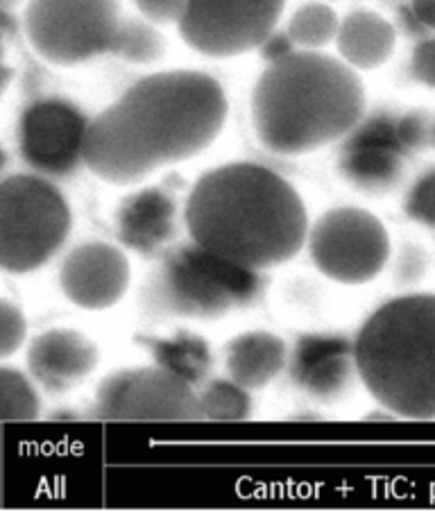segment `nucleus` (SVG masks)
Listing matches in <instances>:
<instances>
[{
	"instance_id": "4be33fe9",
	"label": "nucleus",
	"mask_w": 435,
	"mask_h": 512,
	"mask_svg": "<svg viewBox=\"0 0 435 512\" xmlns=\"http://www.w3.org/2000/svg\"><path fill=\"white\" fill-rule=\"evenodd\" d=\"M164 50L166 41L155 28V23L136 19V16H123L114 39L112 55L130 64H155L164 57Z\"/></svg>"
},
{
	"instance_id": "39448f33",
	"label": "nucleus",
	"mask_w": 435,
	"mask_h": 512,
	"mask_svg": "<svg viewBox=\"0 0 435 512\" xmlns=\"http://www.w3.org/2000/svg\"><path fill=\"white\" fill-rule=\"evenodd\" d=\"M261 272L189 245L168 252L143 288L148 313L164 318L211 320L234 309H245L263 293Z\"/></svg>"
},
{
	"instance_id": "20e7f679",
	"label": "nucleus",
	"mask_w": 435,
	"mask_h": 512,
	"mask_svg": "<svg viewBox=\"0 0 435 512\" xmlns=\"http://www.w3.org/2000/svg\"><path fill=\"white\" fill-rule=\"evenodd\" d=\"M358 381L392 417L435 420V295L381 304L354 338Z\"/></svg>"
},
{
	"instance_id": "7c9ffc66",
	"label": "nucleus",
	"mask_w": 435,
	"mask_h": 512,
	"mask_svg": "<svg viewBox=\"0 0 435 512\" xmlns=\"http://www.w3.org/2000/svg\"><path fill=\"white\" fill-rule=\"evenodd\" d=\"M23 3V0H0V10L5 12H14L16 7H19Z\"/></svg>"
},
{
	"instance_id": "4468645a",
	"label": "nucleus",
	"mask_w": 435,
	"mask_h": 512,
	"mask_svg": "<svg viewBox=\"0 0 435 512\" xmlns=\"http://www.w3.org/2000/svg\"><path fill=\"white\" fill-rule=\"evenodd\" d=\"M290 381L318 401L345 397L358 381L354 340L336 334H313L297 340L288 352Z\"/></svg>"
},
{
	"instance_id": "6e6552de",
	"label": "nucleus",
	"mask_w": 435,
	"mask_h": 512,
	"mask_svg": "<svg viewBox=\"0 0 435 512\" xmlns=\"http://www.w3.org/2000/svg\"><path fill=\"white\" fill-rule=\"evenodd\" d=\"M433 145V121L424 112H381L361 118L345 136L340 175L358 191L388 193L404 175L406 159Z\"/></svg>"
},
{
	"instance_id": "f257e3e1",
	"label": "nucleus",
	"mask_w": 435,
	"mask_h": 512,
	"mask_svg": "<svg viewBox=\"0 0 435 512\" xmlns=\"http://www.w3.org/2000/svg\"><path fill=\"white\" fill-rule=\"evenodd\" d=\"M225 121V91L211 75H150L91 118L84 136V166L109 184L143 182L155 170L207 150Z\"/></svg>"
},
{
	"instance_id": "2f4dec72",
	"label": "nucleus",
	"mask_w": 435,
	"mask_h": 512,
	"mask_svg": "<svg viewBox=\"0 0 435 512\" xmlns=\"http://www.w3.org/2000/svg\"><path fill=\"white\" fill-rule=\"evenodd\" d=\"M5 170H7V155H5V150L0 148V179H3Z\"/></svg>"
},
{
	"instance_id": "a878e982",
	"label": "nucleus",
	"mask_w": 435,
	"mask_h": 512,
	"mask_svg": "<svg viewBox=\"0 0 435 512\" xmlns=\"http://www.w3.org/2000/svg\"><path fill=\"white\" fill-rule=\"evenodd\" d=\"M429 270V256L420 245H404L395 261V284L402 288H413L424 279Z\"/></svg>"
},
{
	"instance_id": "412c9836",
	"label": "nucleus",
	"mask_w": 435,
	"mask_h": 512,
	"mask_svg": "<svg viewBox=\"0 0 435 512\" xmlns=\"http://www.w3.org/2000/svg\"><path fill=\"white\" fill-rule=\"evenodd\" d=\"M338 28L340 19L329 5L309 3L290 16L286 37L300 50H320L336 41Z\"/></svg>"
},
{
	"instance_id": "b1692460",
	"label": "nucleus",
	"mask_w": 435,
	"mask_h": 512,
	"mask_svg": "<svg viewBox=\"0 0 435 512\" xmlns=\"http://www.w3.org/2000/svg\"><path fill=\"white\" fill-rule=\"evenodd\" d=\"M406 216L424 227H435V168L413 182L404 200Z\"/></svg>"
},
{
	"instance_id": "c756f323",
	"label": "nucleus",
	"mask_w": 435,
	"mask_h": 512,
	"mask_svg": "<svg viewBox=\"0 0 435 512\" xmlns=\"http://www.w3.org/2000/svg\"><path fill=\"white\" fill-rule=\"evenodd\" d=\"M408 12L415 16V21L424 30L435 32V0H411L408 3Z\"/></svg>"
},
{
	"instance_id": "393cba45",
	"label": "nucleus",
	"mask_w": 435,
	"mask_h": 512,
	"mask_svg": "<svg viewBox=\"0 0 435 512\" xmlns=\"http://www.w3.org/2000/svg\"><path fill=\"white\" fill-rule=\"evenodd\" d=\"M28 338V320L19 304L0 297V361L14 356Z\"/></svg>"
},
{
	"instance_id": "f8f14e48",
	"label": "nucleus",
	"mask_w": 435,
	"mask_h": 512,
	"mask_svg": "<svg viewBox=\"0 0 435 512\" xmlns=\"http://www.w3.org/2000/svg\"><path fill=\"white\" fill-rule=\"evenodd\" d=\"M89 118L62 98H41L19 118V150L25 164L44 177H66L84 164Z\"/></svg>"
},
{
	"instance_id": "dca6fc26",
	"label": "nucleus",
	"mask_w": 435,
	"mask_h": 512,
	"mask_svg": "<svg viewBox=\"0 0 435 512\" xmlns=\"http://www.w3.org/2000/svg\"><path fill=\"white\" fill-rule=\"evenodd\" d=\"M118 236L139 254H157L177 236V202L161 189H143L118 209Z\"/></svg>"
},
{
	"instance_id": "6ab92c4d",
	"label": "nucleus",
	"mask_w": 435,
	"mask_h": 512,
	"mask_svg": "<svg viewBox=\"0 0 435 512\" xmlns=\"http://www.w3.org/2000/svg\"><path fill=\"white\" fill-rule=\"evenodd\" d=\"M150 352L155 356V365L173 372L175 377L184 379L191 386H202L211 372V349L207 340L200 336L182 331L164 340H155L150 345Z\"/></svg>"
},
{
	"instance_id": "cd10ccee",
	"label": "nucleus",
	"mask_w": 435,
	"mask_h": 512,
	"mask_svg": "<svg viewBox=\"0 0 435 512\" xmlns=\"http://www.w3.org/2000/svg\"><path fill=\"white\" fill-rule=\"evenodd\" d=\"M145 21L155 25H177L182 19L186 0H136Z\"/></svg>"
},
{
	"instance_id": "f3484780",
	"label": "nucleus",
	"mask_w": 435,
	"mask_h": 512,
	"mask_svg": "<svg viewBox=\"0 0 435 512\" xmlns=\"http://www.w3.org/2000/svg\"><path fill=\"white\" fill-rule=\"evenodd\" d=\"M340 59L354 71H372L395 53L397 30L388 19L370 10H356L340 21L336 34Z\"/></svg>"
},
{
	"instance_id": "c85d7f7f",
	"label": "nucleus",
	"mask_w": 435,
	"mask_h": 512,
	"mask_svg": "<svg viewBox=\"0 0 435 512\" xmlns=\"http://www.w3.org/2000/svg\"><path fill=\"white\" fill-rule=\"evenodd\" d=\"M3 14H7V12L0 10V16ZM10 25H12V19H0V98L5 96L7 87H10L14 80L12 66L5 62V34L10 32Z\"/></svg>"
},
{
	"instance_id": "5701e85b",
	"label": "nucleus",
	"mask_w": 435,
	"mask_h": 512,
	"mask_svg": "<svg viewBox=\"0 0 435 512\" xmlns=\"http://www.w3.org/2000/svg\"><path fill=\"white\" fill-rule=\"evenodd\" d=\"M39 413L41 399L28 374L0 365V424L34 422Z\"/></svg>"
},
{
	"instance_id": "1a4fd4ad",
	"label": "nucleus",
	"mask_w": 435,
	"mask_h": 512,
	"mask_svg": "<svg viewBox=\"0 0 435 512\" xmlns=\"http://www.w3.org/2000/svg\"><path fill=\"white\" fill-rule=\"evenodd\" d=\"M309 254L324 277L345 286L377 279L390 259V236L374 213L336 207L322 213L306 236Z\"/></svg>"
},
{
	"instance_id": "a211bd4d",
	"label": "nucleus",
	"mask_w": 435,
	"mask_h": 512,
	"mask_svg": "<svg viewBox=\"0 0 435 512\" xmlns=\"http://www.w3.org/2000/svg\"><path fill=\"white\" fill-rule=\"evenodd\" d=\"M229 379L247 390H261L275 381L288 363V345L270 331H247L227 345Z\"/></svg>"
},
{
	"instance_id": "f03ea898",
	"label": "nucleus",
	"mask_w": 435,
	"mask_h": 512,
	"mask_svg": "<svg viewBox=\"0 0 435 512\" xmlns=\"http://www.w3.org/2000/svg\"><path fill=\"white\" fill-rule=\"evenodd\" d=\"M184 223L195 245L257 272L295 259L309 236L300 193L275 170L247 161L202 175Z\"/></svg>"
},
{
	"instance_id": "ddd939ff",
	"label": "nucleus",
	"mask_w": 435,
	"mask_h": 512,
	"mask_svg": "<svg viewBox=\"0 0 435 512\" xmlns=\"http://www.w3.org/2000/svg\"><path fill=\"white\" fill-rule=\"evenodd\" d=\"M130 261L121 247L84 243L66 256L59 268V286L75 306L105 311L123 300L130 288Z\"/></svg>"
},
{
	"instance_id": "9b49d317",
	"label": "nucleus",
	"mask_w": 435,
	"mask_h": 512,
	"mask_svg": "<svg viewBox=\"0 0 435 512\" xmlns=\"http://www.w3.org/2000/svg\"><path fill=\"white\" fill-rule=\"evenodd\" d=\"M286 0H186L177 28L207 57H236L261 48L277 28Z\"/></svg>"
},
{
	"instance_id": "0eeeda50",
	"label": "nucleus",
	"mask_w": 435,
	"mask_h": 512,
	"mask_svg": "<svg viewBox=\"0 0 435 512\" xmlns=\"http://www.w3.org/2000/svg\"><path fill=\"white\" fill-rule=\"evenodd\" d=\"M121 21L118 0H30L23 25L41 59L57 66H78L112 55Z\"/></svg>"
},
{
	"instance_id": "2eb2a0df",
	"label": "nucleus",
	"mask_w": 435,
	"mask_h": 512,
	"mask_svg": "<svg viewBox=\"0 0 435 512\" xmlns=\"http://www.w3.org/2000/svg\"><path fill=\"white\" fill-rule=\"evenodd\" d=\"M98 347L84 334L68 327L48 329L32 338L28 347V372L37 388L62 395L96 370Z\"/></svg>"
},
{
	"instance_id": "bb28decb",
	"label": "nucleus",
	"mask_w": 435,
	"mask_h": 512,
	"mask_svg": "<svg viewBox=\"0 0 435 512\" xmlns=\"http://www.w3.org/2000/svg\"><path fill=\"white\" fill-rule=\"evenodd\" d=\"M411 73L424 87L435 89V34H426L420 44L413 48Z\"/></svg>"
},
{
	"instance_id": "aec40b11",
	"label": "nucleus",
	"mask_w": 435,
	"mask_h": 512,
	"mask_svg": "<svg viewBox=\"0 0 435 512\" xmlns=\"http://www.w3.org/2000/svg\"><path fill=\"white\" fill-rule=\"evenodd\" d=\"M200 420L232 424L245 422L252 415L250 390L232 379L204 381L198 392Z\"/></svg>"
},
{
	"instance_id": "473e14b6",
	"label": "nucleus",
	"mask_w": 435,
	"mask_h": 512,
	"mask_svg": "<svg viewBox=\"0 0 435 512\" xmlns=\"http://www.w3.org/2000/svg\"><path fill=\"white\" fill-rule=\"evenodd\" d=\"M433 145H435V121H433Z\"/></svg>"
},
{
	"instance_id": "423d86ee",
	"label": "nucleus",
	"mask_w": 435,
	"mask_h": 512,
	"mask_svg": "<svg viewBox=\"0 0 435 512\" xmlns=\"http://www.w3.org/2000/svg\"><path fill=\"white\" fill-rule=\"evenodd\" d=\"M64 193L37 173L0 179V270L28 275L55 259L71 234Z\"/></svg>"
},
{
	"instance_id": "9d476101",
	"label": "nucleus",
	"mask_w": 435,
	"mask_h": 512,
	"mask_svg": "<svg viewBox=\"0 0 435 512\" xmlns=\"http://www.w3.org/2000/svg\"><path fill=\"white\" fill-rule=\"evenodd\" d=\"M96 415L118 424L200 422L198 390L159 365L121 370L100 383Z\"/></svg>"
},
{
	"instance_id": "7ed1b4c3",
	"label": "nucleus",
	"mask_w": 435,
	"mask_h": 512,
	"mask_svg": "<svg viewBox=\"0 0 435 512\" xmlns=\"http://www.w3.org/2000/svg\"><path fill=\"white\" fill-rule=\"evenodd\" d=\"M365 114V89L343 59L290 50L252 91L254 132L277 155H306L345 139Z\"/></svg>"
}]
</instances>
